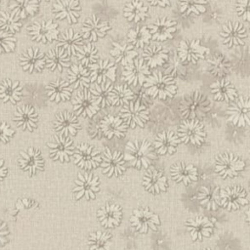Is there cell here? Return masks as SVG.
Returning <instances> with one entry per match:
<instances>
[{
    "mask_svg": "<svg viewBox=\"0 0 250 250\" xmlns=\"http://www.w3.org/2000/svg\"><path fill=\"white\" fill-rule=\"evenodd\" d=\"M143 86L148 96L161 100L172 98L177 92V84L173 76L160 70H154L147 75Z\"/></svg>",
    "mask_w": 250,
    "mask_h": 250,
    "instance_id": "obj_1",
    "label": "cell"
},
{
    "mask_svg": "<svg viewBox=\"0 0 250 250\" xmlns=\"http://www.w3.org/2000/svg\"><path fill=\"white\" fill-rule=\"evenodd\" d=\"M125 149L124 159L137 169L148 168L156 158L154 147L146 140L128 142Z\"/></svg>",
    "mask_w": 250,
    "mask_h": 250,
    "instance_id": "obj_2",
    "label": "cell"
},
{
    "mask_svg": "<svg viewBox=\"0 0 250 250\" xmlns=\"http://www.w3.org/2000/svg\"><path fill=\"white\" fill-rule=\"evenodd\" d=\"M179 110L185 119H201L210 110V102L204 94L194 91L184 97Z\"/></svg>",
    "mask_w": 250,
    "mask_h": 250,
    "instance_id": "obj_3",
    "label": "cell"
},
{
    "mask_svg": "<svg viewBox=\"0 0 250 250\" xmlns=\"http://www.w3.org/2000/svg\"><path fill=\"white\" fill-rule=\"evenodd\" d=\"M119 117L131 128L144 127L149 119V111L140 100L130 101L121 108Z\"/></svg>",
    "mask_w": 250,
    "mask_h": 250,
    "instance_id": "obj_4",
    "label": "cell"
},
{
    "mask_svg": "<svg viewBox=\"0 0 250 250\" xmlns=\"http://www.w3.org/2000/svg\"><path fill=\"white\" fill-rule=\"evenodd\" d=\"M177 135L185 144L200 146L205 141V130L198 119H186L178 128Z\"/></svg>",
    "mask_w": 250,
    "mask_h": 250,
    "instance_id": "obj_5",
    "label": "cell"
},
{
    "mask_svg": "<svg viewBox=\"0 0 250 250\" xmlns=\"http://www.w3.org/2000/svg\"><path fill=\"white\" fill-rule=\"evenodd\" d=\"M245 166L244 161L230 152H224L216 157L215 171L222 178L236 177Z\"/></svg>",
    "mask_w": 250,
    "mask_h": 250,
    "instance_id": "obj_6",
    "label": "cell"
},
{
    "mask_svg": "<svg viewBox=\"0 0 250 250\" xmlns=\"http://www.w3.org/2000/svg\"><path fill=\"white\" fill-rule=\"evenodd\" d=\"M73 192L76 199L84 196L87 200L94 199L96 193L100 190V182L98 177L88 172H79L75 180Z\"/></svg>",
    "mask_w": 250,
    "mask_h": 250,
    "instance_id": "obj_7",
    "label": "cell"
},
{
    "mask_svg": "<svg viewBox=\"0 0 250 250\" xmlns=\"http://www.w3.org/2000/svg\"><path fill=\"white\" fill-rule=\"evenodd\" d=\"M228 119L237 127L250 126V98L240 97L229 105Z\"/></svg>",
    "mask_w": 250,
    "mask_h": 250,
    "instance_id": "obj_8",
    "label": "cell"
},
{
    "mask_svg": "<svg viewBox=\"0 0 250 250\" xmlns=\"http://www.w3.org/2000/svg\"><path fill=\"white\" fill-rule=\"evenodd\" d=\"M30 38L36 42L48 43L58 39V23L52 21H37L26 28Z\"/></svg>",
    "mask_w": 250,
    "mask_h": 250,
    "instance_id": "obj_9",
    "label": "cell"
},
{
    "mask_svg": "<svg viewBox=\"0 0 250 250\" xmlns=\"http://www.w3.org/2000/svg\"><path fill=\"white\" fill-rule=\"evenodd\" d=\"M100 165L103 168V173L106 177H117L125 171L124 155L118 150L112 151L108 147H105Z\"/></svg>",
    "mask_w": 250,
    "mask_h": 250,
    "instance_id": "obj_10",
    "label": "cell"
},
{
    "mask_svg": "<svg viewBox=\"0 0 250 250\" xmlns=\"http://www.w3.org/2000/svg\"><path fill=\"white\" fill-rule=\"evenodd\" d=\"M209 52V49L200 44L198 39L194 40H183L179 44L178 57L183 62L195 63L197 61L204 59L205 55Z\"/></svg>",
    "mask_w": 250,
    "mask_h": 250,
    "instance_id": "obj_11",
    "label": "cell"
},
{
    "mask_svg": "<svg viewBox=\"0 0 250 250\" xmlns=\"http://www.w3.org/2000/svg\"><path fill=\"white\" fill-rule=\"evenodd\" d=\"M130 222L132 227L141 233H147L149 230H156L160 225L158 216L147 208L134 210Z\"/></svg>",
    "mask_w": 250,
    "mask_h": 250,
    "instance_id": "obj_12",
    "label": "cell"
},
{
    "mask_svg": "<svg viewBox=\"0 0 250 250\" xmlns=\"http://www.w3.org/2000/svg\"><path fill=\"white\" fill-rule=\"evenodd\" d=\"M149 74H150L149 67L145 62L144 59L137 58L124 66V70L122 72V78L129 85L137 86V85H143L146 77Z\"/></svg>",
    "mask_w": 250,
    "mask_h": 250,
    "instance_id": "obj_13",
    "label": "cell"
},
{
    "mask_svg": "<svg viewBox=\"0 0 250 250\" xmlns=\"http://www.w3.org/2000/svg\"><path fill=\"white\" fill-rule=\"evenodd\" d=\"M247 203V194L243 188L234 186L220 189V205L227 210H237Z\"/></svg>",
    "mask_w": 250,
    "mask_h": 250,
    "instance_id": "obj_14",
    "label": "cell"
},
{
    "mask_svg": "<svg viewBox=\"0 0 250 250\" xmlns=\"http://www.w3.org/2000/svg\"><path fill=\"white\" fill-rule=\"evenodd\" d=\"M50 157L54 160H59L61 162L69 161L70 157L74 152V146L68 137L63 136L62 134H59V136H55L54 140L48 143Z\"/></svg>",
    "mask_w": 250,
    "mask_h": 250,
    "instance_id": "obj_15",
    "label": "cell"
},
{
    "mask_svg": "<svg viewBox=\"0 0 250 250\" xmlns=\"http://www.w3.org/2000/svg\"><path fill=\"white\" fill-rule=\"evenodd\" d=\"M73 160L77 166L90 170L101 164L102 157L100 152L93 146L87 144H80L73 152Z\"/></svg>",
    "mask_w": 250,
    "mask_h": 250,
    "instance_id": "obj_16",
    "label": "cell"
},
{
    "mask_svg": "<svg viewBox=\"0 0 250 250\" xmlns=\"http://www.w3.org/2000/svg\"><path fill=\"white\" fill-rule=\"evenodd\" d=\"M72 104L76 115H82L83 117H93L100 109V105L86 88L77 93Z\"/></svg>",
    "mask_w": 250,
    "mask_h": 250,
    "instance_id": "obj_17",
    "label": "cell"
},
{
    "mask_svg": "<svg viewBox=\"0 0 250 250\" xmlns=\"http://www.w3.org/2000/svg\"><path fill=\"white\" fill-rule=\"evenodd\" d=\"M52 12L57 20H66L68 23H76L81 8L78 0H57Z\"/></svg>",
    "mask_w": 250,
    "mask_h": 250,
    "instance_id": "obj_18",
    "label": "cell"
},
{
    "mask_svg": "<svg viewBox=\"0 0 250 250\" xmlns=\"http://www.w3.org/2000/svg\"><path fill=\"white\" fill-rule=\"evenodd\" d=\"M222 42L229 48L244 44L246 30L242 23L238 21H228L220 32Z\"/></svg>",
    "mask_w": 250,
    "mask_h": 250,
    "instance_id": "obj_19",
    "label": "cell"
},
{
    "mask_svg": "<svg viewBox=\"0 0 250 250\" xmlns=\"http://www.w3.org/2000/svg\"><path fill=\"white\" fill-rule=\"evenodd\" d=\"M90 71L91 82L101 84L104 81H106L108 78L111 82L115 81L116 77V65L113 62L109 60H100L94 63L88 65Z\"/></svg>",
    "mask_w": 250,
    "mask_h": 250,
    "instance_id": "obj_20",
    "label": "cell"
},
{
    "mask_svg": "<svg viewBox=\"0 0 250 250\" xmlns=\"http://www.w3.org/2000/svg\"><path fill=\"white\" fill-rule=\"evenodd\" d=\"M186 228L192 240H201L212 233L213 223L206 217L196 216L186 222Z\"/></svg>",
    "mask_w": 250,
    "mask_h": 250,
    "instance_id": "obj_21",
    "label": "cell"
},
{
    "mask_svg": "<svg viewBox=\"0 0 250 250\" xmlns=\"http://www.w3.org/2000/svg\"><path fill=\"white\" fill-rule=\"evenodd\" d=\"M109 29L110 26L107 21H102L96 15H92L83 23V38L90 39V41H97L99 38L104 37Z\"/></svg>",
    "mask_w": 250,
    "mask_h": 250,
    "instance_id": "obj_22",
    "label": "cell"
},
{
    "mask_svg": "<svg viewBox=\"0 0 250 250\" xmlns=\"http://www.w3.org/2000/svg\"><path fill=\"white\" fill-rule=\"evenodd\" d=\"M19 165L24 172L33 175L43 169L44 160L38 149L30 147L26 151L20 152Z\"/></svg>",
    "mask_w": 250,
    "mask_h": 250,
    "instance_id": "obj_23",
    "label": "cell"
},
{
    "mask_svg": "<svg viewBox=\"0 0 250 250\" xmlns=\"http://www.w3.org/2000/svg\"><path fill=\"white\" fill-rule=\"evenodd\" d=\"M144 188L151 193H160L167 189V179L163 173L153 167H148L143 177Z\"/></svg>",
    "mask_w": 250,
    "mask_h": 250,
    "instance_id": "obj_24",
    "label": "cell"
},
{
    "mask_svg": "<svg viewBox=\"0 0 250 250\" xmlns=\"http://www.w3.org/2000/svg\"><path fill=\"white\" fill-rule=\"evenodd\" d=\"M46 63V58L44 54L40 52L38 48H28L20 58V64L22 69L32 73L34 71H41Z\"/></svg>",
    "mask_w": 250,
    "mask_h": 250,
    "instance_id": "obj_25",
    "label": "cell"
},
{
    "mask_svg": "<svg viewBox=\"0 0 250 250\" xmlns=\"http://www.w3.org/2000/svg\"><path fill=\"white\" fill-rule=\"evenodd\" d=\"M14 121L21 130L32 131L37 126L38 114L33 106L22 104L17 108L14 114Z\"/></svg>",
    "mask_w": 250,
    "mask_h": 250,
    "instance_id": "obj_26",
    "label": "cell"
},
{
    "mask_svg": "<svg viewBox=\"0 0 250 250\" xmlns=\"http://www.w3.org/2000/svg\"><path fill=\"white\" fill-rule=\"evenodd\" d=\"M128 125L124 122L121 117H115L112 115H107L104 117L101 121L100 128L103 134L107 138H123L126 134Z\"/></svg>",
    "mask_w": 250,
    "mask_h": 250,
    "instance_id": "obj_27",
    "label": "cell"
},
{
    "mask_svg": "<svg viewBox=\"0 0 250 250\" xmlns=\"http://www.w3.org/2000/svg\"><path fill=\"white\" fill-rule=\"evenodd\" d=\"M151 39L156 41H165L167 39H171L176 32L177 22L167 18L157 20L153 24L147 26Z\"/></svg>",
    "mask_w": 250,
    "mask_h": 250,
    "instance_id": "obj_28",
    "label": "cell"
},
{
    "mask_svg": "<svg viewBox=\"0 0 250 250\" xmlns=\"http://www.w3.org/2000/svg\"><path fill=\"white\" fill-rule=\"evenodd\" d=\"M180 142L181 140L176 133L172 131H164L156 136L153 146L158 154H173Z\"/></svg>",
    "mask_w": 250,
    "mask_h": 250,
    "instance_id": "obj_29",
    "label": "cell"
},
{
    "mask_svg": "<svg viewBox=\"0 0 250 250\" xmlns=\"http://www.w3.org/2000/svg\"><path fill=\"white\" fill-rule=\"evenodd\" d=\"M54 126L56 131L65 137L68 135H76L80 129V123L77 117L69 111H62L59 113L54 121Z\"/></svg>",
    "mask_w": 250,
    "mask_h": 250,
    "instance_id": "obj_30",
    "label": "cell"
},
{
    "mask_svg": "<svg viewBox=\"0 0 250 250\" xmlns=\"http://www.w3.org/2000/svg\"><path fill=\"white\" fill-rule=\"evenodd\" d=\"M170 174L175 182L182 183L184 185H189L196 182L198 177L196 167L185 162H178L174 164L170 168Z\"/></svg>",
    "mask_w": 250,
    "mask_h": 250,
    "instance_id": "obj_31",
    "label": "cell"
},
{
    "mask_svg": "<svg viewBox=\"0 0 250 250\" xmlns=\"http://www.w3.org/2000/svg\"><path fill=\"white\" fill-rule=\"evenodd\" d=\"M46 66L51 71L59 70L62 72L64 68L70 66L69 56L63 48L57 46L47 53Z\"/></svg>",
    "mask_w": 250,
    "mask_h": 250,
    "instance_id": "obj_32",
    "label": "cell"
},
{
    "mask_svg": "<svg viewBox=\"0 0 250 250\" xmlns=\"http://www.w3.org/2000/svg\"><path fill=\"white\" fill-rule=\"evenodd\" d=\"M100 223L104 228H113L120 224L122 219V210L119 205L105 204L98 212Z\"/></svg>",
    "mask_w": 250,
    "mask_h": 250,
    "instance_id": "obj_33",
    "label": "cell"
},
{
    "mask_svg": "<svg viewBox=\"0 0 250 250\" xmlns=\"http://www.w3.org/2000/svg\"><path fill=\"white\" fill-rule=\"evenodd\" d=\"M143 59L148 67L154 68L163 65L169 59V52L161 45H151L145 49Z\"/></svg>",
    "mask_w": 250,
    "mask_h": 250,
    "instance_id": "obj_34",
    "label": "cell"
},
{
    "mask_svg": "<svg viewBox=\"0 0 250 250\" xmlns=\"http://www.w3.org/2000/svg\"><path fill=\"white\" fill-rule=\"evenodd\" d=\"M211 93L216 101L231 102L236 98V90L231 82L226 78H222L210 85Z\"/></svg>",
    "mask_w": 250,
    "mask_h": 250,
    "instance_id": "obj_35",
    "label": "cell"
},
{
    "mask_svg": "<svg viewBox=\"0 0 250 250\" xmlns=\"http://www.w3.org/2000/svg\"><path fill=\"white\" fill-rule=\"evenodd\" d=\"M72 88L69 86V82L62 79H58L54 82L49 83L46 86V94L50 101L60 103L66 101L70 98Z\"/></svg>",
    "mask_w": 250,
    "mask_h": 250,
    "instance_id": "obj_36",
    "label": "cell"
},
{
    "mask_svg": "<svg viewBox=\"0 0 250 250\" xmlns=\"http://www.w3.org/2000/svg\"><path fill=\"white\" fill-rule=\"evenodd\" d=\"M67 78L69 84L72 85L74 89L77 88H89L91 83L90 71L86 67H84L81 63L72 64L67 69Z\"/></svg>",
    "mask_w": 250,
    "mask_h": 250,
    "instance_id": "obj_37",
    "label": "cell"
},
{
    "mask_svg": "<svg viewBox=\"0 0 250 250\" xmlns=\"http://www.w3.org/2000/svg\"><path fill=\"white\" fill-rule=\"evenodd\" d=\"M90 93L96 100L100 107H105L111 105L112 96H113V86L111 81H104L101 84L95 83L93 87L90 88Z\"/></svg>",
    "mask_w": 250,
    "mask_h": 250,
    "instance_id": "obj_38",
    "label": "cell"
},
{
    "mask_svg": "<svg viewBox=\"0 0 250 250\" xmlns=\"http://www.w3.org/2000/svg\"><path fill=\"white\" fill-rule=\"evenodd\" d=\"M197 200L205 209L217 210L220 205V188L217 187H201L198 190Z\"/></svg>",
    "mask_w": 250,
    "mask_h": 250,
    "instance_id": "obj_39",
    "label": "cell"
},
{
    "mask_svg": "<svg viewBox=\"0 0 250 250\" xmlns=\"http://www.w3.org/2000/svg\"><path fill=\"white\" fill-rule=\"evenodd\" d=\"M22 96V87L19 81L5 79L0 84V98L3 102L17 104Z\"/></svg>",
    "mask_w": 250,
    "mask_h": 250,
    "instance_id": "obj_40",
    "label": "cell"
},
{
    "mask_svg": "<svg viewBox=\"0 0 250 250\" xmlns=\"http://www.w3.org/2000/svg\"><path fill=\"white\" fill-rule=\"evenodd\" d=\"M57 46L63 48L69 57L71 55H76L79 48L83 46L81 34L78 32H74L73 29L69 28L62 34L60 39H58Z\"/></svg>",
    "mask_w": 250,
    "mask_h": 250,
    "instance_id": "obj_41",
    "label": "cell"
},
{
    "mask_svg": "<svg viewBox=\"0 0 250 250\" xmlns=\"http://www.w3.org/2000/svg\"><path fill=\"white\" fill-rule=\"evenodd\" d=\"M111 44L112 49L110 50V55L115 59V62H120L123 66L138 57V52L134 50L131 44H120L117 42H112Z\"/></svg>",
    "mask_w": 250,
    "mask_h": 250,
    "instance_id": "obj_42",
    "label": "cell"
},
{
    "mask_svg": "<svg viewBox=\"0 0 250 250\" xmlns=\"http://www.w3.org/2000/svg\"><path fill=\"white\" fill-rule=\"evenodd\" d=\"M38 0H11L9 8L20 19L33 16L39 7Z\"/></svg>",
    "mask_w": 250,
    "mask_h": 250,
    "instance_id": "obj_43",
    "label": "cell"
},
{
    "mask_svg": "<svg viewBox=\"0 0 250 250\" xmlns=\"http://www.w3.org/2000/svg\"><path fill=\"white\" fill-rule=\"evenodd\" d=\"M208 72L213 76L223 78L230 70V63L229 60L221 54H216L214 57L208 60L207 65Z\"/></svg>",
    "mask_w": 250,
    "mask_h": 250,
    "instance_id": "obj_44",
    "label": "cell"
},
{
    "mask_svg": "<svg viewBox=\"0 0 250 250\" xmlns=\"http://www.w3.org/2000/svg\"><path fill=\"white\" fill-rule=\"evenodd\" d=\"M123 12L124 17L129 21L139 22L147 17V8L142 2L137 0L127 3Z\"/></svg>",
    "mask_w": 250,
    "mask_h": 250,
    "instance_id": "obj_45",
    "label": "cell"
},
{
    "mask_svg": "<svg viewBox=\"0 0 250 250\" xmlns=\"http://www.w3.org/2000/svg\"><path fill=\"white\" fill-rule=\"evenodd\" d=\"M128 42L136 48H144L146 45H148L149 40L151 39V34L146 26H137L136 28H132L129 30L128 34Z\"/></svg>",
    "mask_w": 250,
    "mask_h": 250,
    "instance_id": "obj_46",
    "label": "cell"
},
{
    "mask_svg": "<svg viewBox=\"0 0 250 250\" xmlns=\"http://www.w3.org/2000/svg\"><path fill=\"white\" fill-rule=\"evenodd\" d=\"M110 234L105 231L91 232L88 238L90 250H110Z\"/></svg>",
    "mask_w": 250,
    "mask_h": 250,
    "instance_id": "obj_47",
    "label": "cell"
},
{
    "mask_svg": "<svg viewBox=\"0 0 250 250\" xmlns=\"http://www.w3.org/2000/svg\"><path fill=\"white\" fill-rule=\"evenodd\" d=\"M178 4L180 12L186 16L191 13L200 15L206 11L207 0H178Z\"/></svg>",
    "mask_w": 250,
    "mask_h": 250,
    "instance_id": "obj_48",
    "label": "cell"
},
{
    "mask_svg": "<svg viewBox=\"0 0 250 250\" xmlns=\"http://www.w3.org/2000/svg\"><path fill=\"white\" fill-rule=\"evenodd\" d=\"M111 105H124L133 101L135 95L127 85H117L113 87Z\"/></svg>",
    "mask_w": 250,
    "mask_h": 250,
    "instance_id": "obj_49",
    "label": "cell"
},
{
    "mask_svg": "<svg viewBox=\"0 0 250 250\" xmlns=\"http://www.w3.org/2000/svg\"><path fill=\"white\" fill-rule=\"evenodd\" d=\"M21 19L15 14L8 12H0V29L10 33L17 32L21 26Z\"/></svg>",
    "mask_w": 250,
    "mask_h": 250,
    "instance_id": "obj_50",
    "label": "cell"
},
{
    "mask_svg": "<svg viewBox=\"0 0 250 250\" xmlns=\"http://www.w3.org/2000/svg\"><path fill=\"white\" fill-rule=\"evenodd\" d=\"M76 57L82 65L88 66L98 61V50L93 44L88 43L79 48Z\"/></svg>",
    "mask_w": 250,
    "mask_h": 250,
    "instance_id": "obj_51",
    "label": "cell"
},
{
    "mask_svg": "<svg viewBox=\"0 0 250 250\" xmlns=\"http://www.w3.org/2000/svg\"><path fill=\"white\" fill-rule=\"evenodd\" d=\"M15 47L16 38L13 36V33L0 29V54L12 52Z\"/></svg>",
    "mask_w": 250,
    "mask_h": 250,
    "instance_id": "obj_52",
    "label": "cell"
},
{
    "mask_svg": "<svg viewBox=\"0 0 250 250\" xmlns=\"http://www.w3.org/2000/svg\"><path fill=\"white\" fill-rule=\"evenodd\" d=\"M236 11L239 16L246 21H250V0H238Z\"/></svg>",
    "mask_w": 250,
    "mask_h": 250,
    "instance_id": "obj_53",
    "label": "cell"
},
{
    "mask_svg": "<svg viewBox=\"0 0 250 250\" xmlns=\"http://www.w3.org/2000/svg\"><path fill=\"white\" fill-rule=\"evenodd\" d=\"M14 135V130L5 122L0 123V143H7Z\"/></svg>",
    "mask_w": 250,
    "mask_h": 250,
    "instance_id": "obj_54",
    "label": "cell"
},
{
    "mask_svg": "<svg viewBox=\"0 0 250 250\" xmlns=\"http://www.w3.org/2000/svg\"><path fill=\"white\" fill-rule=\"evenodd\" d=\"M9 230L7 229V226L5 223L0 222V246L7 242Z\"/></svg>",
    "mask_w": 250,
    "mask_h": 250,
    "instance_id": "obj_55",
    "label": "cell"
},
{
    "mask_svg": "<svg viewBox=\"0 0 250 250\" xmlns=\"http://www.w3.org/2000/svg\"><path fill=\"white\" fill-rule=\"evenodd\" d=\"M150 5L159 6V7H166L170 4L169 0H147Z\"/></svg>",
    "mask_w": 250,
    "mask_h": 250,
    "instance_id": "obj_56",
    "label": "cell"
},
{
    "mask_svg": "<svg viewBox=\"0 0 250 250\" xmlns=\"http://www.w3.org/2000/svg\"><path fill=\"white\" fill-rule=\"evenodd\" d=\"M7 175V168L4 165V161L0 159V182L6 177Z\"/></svg>",
    "mask_w": 250,
    "mask_h": 250,
    "instance_id": "obj_57",
    "label": "cell"
},
{
    "mask_svg": "<svg viewBox=\"0 0 250 250\" xmlns=\"http://www.w3.org/2000/svg\"><path fill=\"white\" fill-rule=\"evenodd\" d=\"M246 219H247V222H248V225L250 226V208L246 211Z\"/></svg>",
    "mask_w": 250,
    "mask_h": 250,
    "instance_id": "obj_58",
    "label": "cell"
},
{
    "mask_svg": "<svg viewBox=\"0 0 250 250\" xmlns=\"http://www.w3.org/2000/svg\"><path fill=\"white\" fill-rule=\"evenodd\" d=\"M203 250H212V249H210V248H205V249H203Z\"/></svg>",
    "mask_w": 250,
    "mask_h": 250,
    "instance_id": "obj_59",
    "label": "cell"
},
{
    "mask_svg": "<svg viewBox=\"0 0 250 250\" xmlns=\"http://www.w3.org/2000/svg\"><path fill=\"white\" fill-rule=\"evenodd\" d=\"M249 190H250V181H249Z\"/></svg>",
    "mask_w": 250,
    "mask_h": 250,
    "instance_id": "obj_60",
    "label": "cell"
},
{
    "mask_svg": "<svg viewBox=\"0 0 250 250\" xmlns=\"http://www.w3.org/2000/svg\"><path fill=\"white\" fill-rule=\"evenodd\" d=\"M38 1H40V0H38ZM45 1H49V0H45Z\"/></svg>",
    "mask_w": 250,
    "mask_h": 250,
    "instance_id": "obj_61",
    "label": "cell"
}]
</instances>
